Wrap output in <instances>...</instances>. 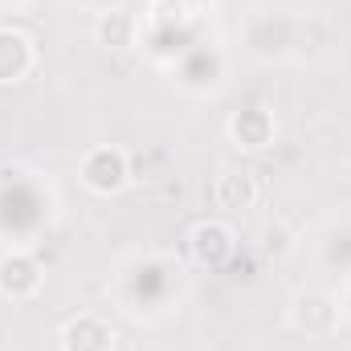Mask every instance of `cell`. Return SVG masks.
Instances as JSON below:
<instances>
[{
    "label": "cell",
    "mask_w": 351,
    "mask_h": 351,
    "mask_svg": "<svg viewBox=\"0 0 351 351\" xmlns=\"http://www.w3.org/2000/svg\"><path fill=\"white\" fill-rule=\"evenodd\" d=\"M58 348L62 351H119V331L106 319L82 311V315H74V319L62 323Z\"/></svg>",
    "instance_id": "52a82bcc"
},
{
    "label": "cell",
    "mask_w": 351,
    "mask_h": 351,
    "mask_svg": "<svg viewBox=\"0 0 351 351\" xmlns=\"http://www.w3.org/2000/svg\"><path fill=\"white\" fill-rule=\"evenodd\" d=\"M225 135H229V143H233L237 152H250V156H254V152H265V147L274 143V135H278V119H274L269 106L250 102V106H241V110L229 114Z\"/></svg>",
    "instance_id": "8992f818"
},
{
    "label": "cell",
    "mask_w": 351,
    "mask_h": 351,
    "mask_svg": "<svg viewBox=\"0 0 351 351\" xmlns=\"http://www.w3.org/2000/svg\"><path fill=\"white\" fill-rule=\"evenodd\" d=\"M37 70V41L12 25H0V86H16Z\"/></svg>",
    "instance_id": "9c48e42d"
},
{
    "label": "cell",
    "mask_w": 351,
    "mask_h": 351,
    "mask_svg": "<svg viewBox=\"0 0 351 351\" xmlns=\"http://www.w3.org/2000/svg\"><path fill=\"white\" fill-rule=\"evenodd\" d=\"M78 180L94 196H119L131 184V156L114 143H98L78 160Z\"/></svg>",
    "instance_id": "6da1fadb"
},
{
    "label": "cell",
    "mask_w": 351,
    "mask_h": 351,
    "mask_svg": "<svg viewBox=\"0 0 351 351\" xmlns=\"http://www.w3.org/2000/svg\"><path fill=\"white\" fill-rule=\"evenodd\" d=\"M139 33H143V16H135V12L123 8V4H106V8H98V16H94V41H98L102 49H110V53L135 49V45H139Z\"/></svg>",
    "instance_id": "ba28073f"
},
{
    "label": "cell",
    "mask_w": 351,
    "mask_h": 351,
    "mask_svg": "<svg viewBox=\"0 0 351 351\" xmlns=\"http://www.w3.org/2000/svg\"><path fill=\"white\" fill-rule=\"evenodd\" d=\"M184 241H188V258L200 265V269H225V265L233 262V254H237L233 225L229 221H217V217L196 221Z\"/></svg>",
    "instance_id": "277c9868"
},
{
    "label": "cell",
    "mask_w": 351,
    "mask_h": 351,
    "mask_svg": "<svg viewBox=\"0 0 351 351\" xmlns=\"http://www.w3.org/2000/svg\"><path fill=\"white\" fill-rule=\"evenodd\" d=\"M286 323L298 331V335H311V339H323L331 331H339L343 323V306L335 294L327 290H298L286 306Z\"/></svg>",
    "instance_id": "7a4b0ae2"
},
{
    "label": "cell",
    "mask_w": 351,
    "mask_h": 351,
    "mask_svg": "<svg viewBox=\"0 0 351 351\" xmlns=\"http://www.w3.org/2000/svg\"><path fill=\"white\" fill-rule=\"evenodd\" d=\"M225 74H229V58H225V49H217L208 41H196L172 66V78L188 94H213V90H221L225 86Z\"/></svg>",
    "instance_id": "3957f363"
},
{
    "label": "cell",
    "mask_w": 351,
    "mask_h": 351,
    "mask_svg": "<svg viewBox=\"0 0 351 351\" xmlns=\"http://www.w3.org/2000/svg\"><path fill=\"white\" fill-rule=\"evenodd\" d=\"M213 200L225 213H245V208H254L262 200V184L250 168H225L213 184Z\"/></svg>",
    "instance_id": "30bf717a"
},
{
    "label": "cell",
    "mask_w": 351,
    "mask_h": 351,
    "mask_svg": "<svg viewBox=\"0 0 351 351\" xmlns=\"http://www.w3.org/2000/svg\"><path fill=\"white\" fill-rule=\"evenodd\" d=\"M45 286V269L29 250H4L0 254V298L8 302H29Z\"/></svg>",
    "instance_id": "5b68a950"
}]
</instances>
